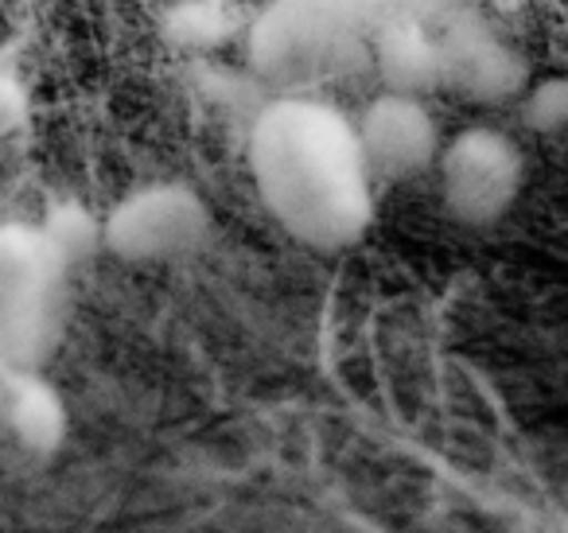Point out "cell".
I'll return each instance as SVG.
<instances>
[{"label": "cell", "mask_w": 568, "mask_h": 533, "mask_svg": "<svg viewBox=\"0 0 568 533\" xmlns=\"http://www.w3.org/2000/svg\"><path fill=\"white\" fill-rule=\"evenodd\" d=\"M253 172L268 211L293 238L339 250L371 227L374 199L355 125L324 105L284 102L253 137Z\"/></svg>", "instance_id": "obj_1"}, {"label": "cell", "mask_w": 568, "mask_h": 533, "mask_svg": "<svg viewBox=\"0 0 568 533\" xmlns=\"http://www.w3.org/2000/svg\"><path fill=\"white\" fill-rule=\"evenodd\" d=\"M67 261L43 227H0V366H36L55 343Z\"/></svg>", "instance_id": "obj_2"}, {"label": "cell", "mask_w": 568, "mask_h": 533, "mask_svg": "<svg viewBox=\"0 0 568 533\" xmlns=\"http://www.w3.org/2000/svg\"><path fill=\"white\" fill-rule=\"evenodd\" d=\"M444 203L467 227H490L514 207L526 180V160L506 133L487 125L464 129L440 152Z\"/></svg>", "instance_id": "obj_3"}, {"label": "cell", "mask_w": 568, "mask_h": 533, "mask_svg": "<svg viewBox=\"0 0 568 533\" xmlns=\"http://www.w3.org/2000/svg\"><path fill=\"white\" fill-rule=\"evenodd\" d=\"M206 203L183 183H152L121 199L102 222V242L125 261H172L203 245Z\"/></svg>", "instance_id": "obj_4"}, {"label": "cell", "mask_w": 568, "mask_h": 533, "mask_svg": "<svg viewBox=\"0 0 568 533\" xmlns=\"http://www.w3.org/2000/svg\"><path fill=\"white\" fill-rule=\"evenodd\" d=\"M420 17H433L444 51V82L475 102H510L526 94L529 67L510 43H503L467 9H444L440 0H417Z\"/></svg>", "instance_id": "obj_5"}, {"label": "cell", "mask_w": 568, "mask_h": 533, "mask_svg": "<svg viewBox=\"0 0 568 533\" xmlns=\"http://www.w3.org/2000/svg\"><path fill=\"white\" fill-rule=\"evenodd\" d=\"M358 149H363L366 172L374 180H413L440 160V129L425 110L420 94L386 90L363 110L355 125Z\"/></svg>", "instance_id": "obj_6"}, {"label": "cell", "mask_w": 568, "mask_h": 533, "mask_svg": "<svg viewBox=\"0 0 568 533\" xmlns=\"http://www.w3.org/2000/svg\"><path fill=\"white\" fill-rule=\"evenodd\" d=\"M378 71L389 82V90L402 94H425L433 87H444V51L433 20L417 9L397 12L378 32Z\"/></svg>", "instance_id": "obj_7"}, {"label": "cell", "mask_w": 568, "mask_h": 533, "mask_svg": "<svg viewBox=\"0 0 568 533\" xmlns=\"http://www.w3.org/2000/svg\"><path fill=\"white\" fill-rule=\"evenodd\" d=\"M0 416L28 452H55L67 436V405L36 366H0Z\"/></svg>", "instance_id": "obj_8"}, {"label": "cell", "mask_w": 568, "mask_h": 533, "mask_svg": "<svg viewBox=\"0 0 568 533\" xmlns=\"http://www.w3.org/2000/svg\"><path fill=\"white\" fill-rule=\"evenodd\" d=\"M230 12L222 0H175L164 17V32L180 48H214L230 36Z\"/></svg>", "instance_id": "obj_9"}, {"label": "cell", "mask_w": 568, "mask_h": 533, "mask_svg": "<svg viewBox=\"0 0 568 533\" xmlns=\"http://www.w3.org/2000/svg\"><path fill=\"white\" fill-rule=\"evenodd\" d=\"M40 227H43V234L51 238V245L63 253L67 265H74L82 253H90L94 238H102V227H94V219L74 203L55 207V211L48 214V222H40Z\"/></svg>", "instance_id": "obj_10"}, {"label": "cell", "mask_w": 568, "mask_h": 533, "mask_svg": "<svg viewBox=\"0 0 568 533\" xmlns=\"http://www.w3.org/2000/svg\"><path fill=\"white\" fill-rule=\"evenodd\" d=\"M521 118L529 129H541V133H557L568 125V74H552L534 87H526L521 94Z\"/></svg>", "instance_id": "obj_11"}, {"label": "cell", "mask_w": 568, "mask_h": 533, "mask_svg": "<svg viewBox=\"0 0 568 533\" xmlns=\"http://www.w3.org/2000/svg\"><path fill=\"white\" fill-rule=\"evenodd\" d=\"M24 110H28V98H24V87L20 79L12 74H0V133H9L24 121Z\"/></svg>", "instance_id": "obj_12"}, {"label": "cell", "mask_w": 568, "mask_h": 533, "mask_svg": "<svg viewBox=\"0 0 568 533\" xmlns=\"http://www.w3.org/2000/svg\"><path fill=\"white\" fill-rule=\"evenodd\" d=\"M503 9H521V4H534V0H498Z\"/></svg>", "instance_id": "obj_13"}]
</instances>
